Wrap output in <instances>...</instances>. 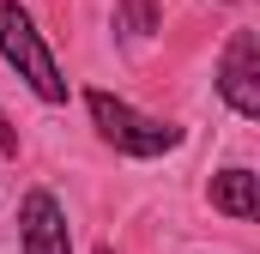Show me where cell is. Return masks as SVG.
<instances>
[{"label":"cell","instance_id":"cell-1","mask_svg":"<svg viewBox=\"0 0 260 254\" xmlns=\"http://www.w3.org/2000/svg\"><path fill=\"white\" fill-rule=\"evenodd\" d=\"M0 55H6V67H12L43 103H67V73H61V61H55V49L43 43L37 18H30L18 0H0Z\"/></svg>","mask_w":260,"mask_h":254},{"label":"cell","instance_id":"cell-2","mask_svg":"<svg viewBox=\"0 0 260 254\" xmlns=\"http://www.w3.org/2000/svg\"><path fill=\"white\" fill-rule=\"evenodd\" d=\"M85 109H91V127H97L115 151H127V157H164V151L182 145V127H176V121L139 115L133 103L109 97V91H85Z\"/></svg>","mask_w":260,"mask_h":254},{"label":"cell","instance_id":"cell-3","mask_svg":"<svg viewBox=\"0 0 260 254\" xmlns=\"http://www.w3.org/2000/svg\"><path fill=\"white\" fill-rule=\"evenodd\" d=\"M218 97H224L242 121L260 115V37L254 30H230V43H224V55H218Z\"/></svg>","mask_w":260,"mask_h":254},{"label":"cell","instance_id":"cell-4","mask_svg":"<svg viewBox=\"0 0 260 254\" xmlns=\"http://www.w3.org/2000/svg\"><path fill=\"white\" fill-rule=\"evenodd\" d=\"M18 242L24 254H73V236H67V212L49 188H30L24 206H18Z\"/></svg>","mask_w":260,"mask_h":254},{"label":"cell","instance_id":"cell-5","mask_svg":"<svg viewBox=\"0 0 260 254\" xmlns=\"http://www.w3.org/2000/svg\"><path fill=\"white\" fill-rule=\"evenodd\" d=\"M212 206L224 212V218H254L260 212V176L254 170H218L212 176Z\"/></svg>","mask_w":260,"mask_h":254},{"label":"cell","instance_id":"cell-6","mask_svg":"<svg viewBox=\"0 0 260 254\" xmlns=\"http://www.w3.org/2000/svg\"><path fill=\"white\" fill-rule=\"evenodd\" d=\"M115 24L127 37H151L157 30V0H115Z\"/></svg>","mask_w":260,"mask_h":254},{"label":"cell","instance_id":"cell-7","mask_svg":"<svg viewBox=\"0 0 260 254\" xmlns=\"http://www.w3.org/2000/svg\"><path fill=\"white\" fill-rule=\"evenodd\" d=\"M12 145H18V133H12V121H6V115H0V151H12Z\"/></svg>","mask_w":260,"mask_h":254},{"label":"cell","instance_id":"cell-8","mask_svg":"<svg viewBox=\"0 0 260 254\" xmlns=\"http://www.w3.org/2000/svg\"><path fill=\"white\" fill-rule=\"evenodd\" d=\"M97 254H115V248H97Z\"/></svg>","mask_w":260,"mask_h":254},{"label":"cell","instance_id":"cell-9","mask_svg":"<svg viewBox=\"0 0 260 254\" xmlns=\"http://www.w3.org/2000/svg\"><path fill=\"white\" fill-rule=\"evenodd\" d=\"M230 6H236V0H230Z\"/></svg>","mask_w":260,"mask_h":254}]
</instances>
